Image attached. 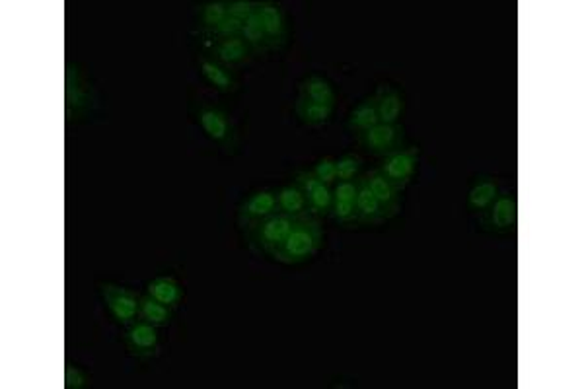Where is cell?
Listing matches in <instances>:
<instances>
[{
	"mask_svg": "<svg viewBox=\"0 0 584 389\" xmlns=\"http://www.w3.org/2000/svg\"><path fill=\"white\" fill-rule=\"evenodd\" d=\"M323 240H326V233H323L320 218L311 214L298 218L289 238L284 240L281 250L273 255V261L282 265L308 263L323 248Z\"/></svg>",
	"mask_w": 584,
	"mask_h": 389,
	"instance_id": "obj_1",
	"label": "cell"
},
{
	"mask_svg": "<svg viewBox=\"0 0 584 389\" xmlns=\"http://www.w3.org/2000/svg\"><path fill=\"white\" fill-rule=\"evenodd\" d=\"M98 109V90L72 59L64 62V121L67 125L84 121Z\"/></svg>",
	"mask_w": 584,
	"mask_h": 389,
	"instance_id": "obj_2",
	"label": "cell"
},
{
	"mask_svg": "<svg viewBox=\"0 0 584 389\" xmlns=\"http://www.w3.org/2000/svg\"><path fill=\"white\" fill-rule=\"evenodd\" d=\"M191 117L201 131L209 137L220 152L234 156L240 148L238 127L230 113L206 100H195L191 103Z\"/></svg>",
	"mask_w": 584,
	"mask_h": 389,
	"instance_id": "obj_3",
	"label": "cell"
},
{
	"mask_svg": "<svg viewBox=\"0 0 584 389\" xmlns=\"http://www.w3.org/2000/svg\"><path fill=\"white\" fill-rule=\"evenodd\" d=\"M296 220L298 218L281 214V213L273 214L244 233L245 245H248V250L254 255L273 259V255L281 250L284 240L289 238V233L292 232Z\"/></svg>",
	"mask_w": 584,
	"mask_h": 389,
	"instance_id": "obj_4",
	"label": "cell"
},
{
	"mask_svg": "<svg viewBox=\"0 0 584 389\" xmlns=\"http://www.w3.org/2000/svg\"><path fill=\"white\" fill-rule=\"evenodd\" d=\"M479 228L493 236H514L518 226V199L511 191H501L485 213L477 216Z\"/></svg>",
	"mask_w": 584,
	"mask_h": 389,
	"instance_id": "obj_5",
	"label": "cell"
},
{
	"mask_svg": "<svg viewBox=\"0 0 584 389\" xmlns=\"http://www.w3.org/2000/svg\"><path fill=\"white\" fill-rule=\"evenodd\" d=\"M357 142L360 148H365L376 158H386V156L407 147L406 127L401 123H378L357 137Z\"/></svg>",
	"mask_w": 584,
	"mask_h": 389,
	"instance_id": "obj_6",
	"label": "cell"
},
{
	"mask_svg": "<svg viewBox=\"0 0 584 389\" xmlns=\"http://www.w3.org/2000/svg\"><path fill=\"white\" fill-rule=\"evenodd\" d=\"M100 294L117 326L127 327L139 319L140 294H137L135 290L120 287V284L113 282H101Z\"/></svg>",
	"mask_w": 584,
	"mask_h": 389,
	"instance_id": "obj_7",
	"label": "cell"
},
{
	"mask_svg": "<svg viewBox=\"0 0 584 389\" xmlns=\"http://www.w3.org/2000/svg\"><path fill=\"white\" fill-rule=\"evenodd\" d=\"M123 345L129 356L147 365L160 355V335L158 327L150 326L145 319H137L125 327Z\"/></svg>",
	"mask_w": 584,
	"mask_h": 389,
	"instance_id": "obj_8",
	"label": "cell"
},
{
	"mask_svg": "<svg viewBox=\"0 0 584 389\" xmlns=\"http://www.w3.org/2000/svg\"><path fill=\"white\" fill-rule=\"evenodd\" d=\"M421 158L419 147H406L394 154L380 158V164L376 170H378L386 179L392 181V184L404 193L406 187L411 184V179L417 174V166Z\"/></svg>",
	"mask_w": 584,
	"mask_h": 389,
	"instance_id": "obj_9",
	"label": "cell"
},
{
	"mask_svg": "<svg viewBox=\"0 0 584 389\" xmlns=\"http://www.w3.org/2000/svg\"><path fill=\"white\" fill-rule=\"evenodd\" d=\"M277 191L273 189H257L244 197L238 206V228L242 233L252 230L262 220L277 214Z\"/></svg>",
	"mask_w": 584,
	"mask_h": 389,
	"instance_id": "obj_10",
	"label": "cell"
},
{
	"mask_svg": "<svg viewBox=\"0 0 584 389\" xmlns=\"http://www.w3.org/2000/svg\"><path fill=\"white\" fill-rule=\"evenodd\" d=\"M255 12L262 20L269 49L282 51L291 42V25L282 6L271 0H262V3H255Z\"/></svg>",
	"mask_w": 584,
	"mask_h": 389,
	"instance_id": "obj_11",
	"label": "cell"
},
{
	"mask_svg": "<svg viewBox=\"0 0 584 389\" xmlns=\"http://www.w3.org/2000/svg\"><path fill=\"white\" fill-rule=\"evenodd\" d=\"M292 179L302 187V191L306 194L310 214L320 218V220L330 216L333 189L326 184H321V181L308 170V167H298Z\"/></svg>",
	"mask_w": 584,
	"mask_h": 389,
	"instance_id": "obj_12",
	"label": "cell"
},
{
	"mask_svg": "<svg viewBox=\"0 0 584 389\" xmlns=\"http://www.w3.org/2000/svg\"><path fill=\"white\" fill-rule=\"evenodd\" d=\"M330 218L345 230H359L357 224V179L335 181Z\"/></svg>",
	"mask_w": 584,
	"mask_h": 389,
	"instance_id": "obj_13",
	"label": "cell"
},
{
	"mask_svg": "<svg viewBox=\"0 0 584 389\" xmlns=\"http://www.w3.org/2000/svg\"><path fill=\"white\" fill-rule=\"evenodd\" d=\"M206 55L213 57L220 64H225V67L234 74L248 67V64L255 59L242 37H232V39H223V42L206 43Z\"/></svg>",
	"mask_w": 584,
	"mask_h": 389,
	"instance_id": "obj_14",
	"label": "cell"
},
{
	"mask_svg": "<svg viewBox=\"0 0 584 389\" xmlns=\"http://www.w3.org/2000/svg\"><path fill=\"white\" fill-rule=\"evenodd\" d=\"M365 179L376 201L380 203L386 218H396L401 213V204H404V193H401L392 181L386 179L376 167L365 174Z\"/></svg>",
	"mask_w": 584,
	"mask_h": 389,
	"instance_id": "obj_15",
	"label": "cell"
},
{
	"mask_svg": "<svg viewBox=\"0 0 584 389\" xmlns=\"http://www.w3.org/2000/svg\"><path fill=\"white\" fill-rule=\"evenodd\" d=\"M386 214L380 203L372 194L365 176L357 179V224L359 230L365 228H378L386 223Z\"/></svg>",
	"mask_w": 584,
	"mask_h": 389,
	"instance_id": "obj_16",
	"label": "cell"
},
{
	"mask_svg": "<svg viewBox=\"0 0 584 389\" xmlns=\"http://www.w3.org/2000/svg\"><path fill=\"white\" fill-rule=\"evenodd\" d=\"M374 98L380 123H401V117L406 113V96L397 86L382 82L376 88Z\"/></svg>",
	"mask_w": 584,
	"mask_h": 389,
	"instance_id": "obj_17",
	"label": "cell"
},
{
	"mask_svg": "<svg viewBox=\"0 0 584 389\" xmlns=\"http://www.w3.org/2000/svg\"><path fill=\"white\" fill-rule=\"evenodd\" d=\"M197 64H199V71H201L205 81L209 82L215 90H218L220 94H236L238 92V88H240L238 78L232 71H228L225 64H220L218 61H215L206 53L197 55Z\"/></svg>",
	"mask_w": 584,
	"mask_h": 389,
	"instance_id": "obj_18",
	"label": "cell"
},
{
	"mask_svg": "<svg viewBox=\"0 0 584 389\" xmlns=\"http://www.w3.org/2000/svg\"><path fill=\"white\" fill-rule=\"evenodd\" d=\"M499 193H501V187L497 177L477 176L474 179L470 191H467V199H465L467 209H470L475 216H479L489 209L493 201L499 197Z\"/></svg>",
	"mask_w": 584,
	"mask_h": 389,
	"instance_id": "obj_19",
	"label": "cell"
},
{
	"mask_svg": "<svg viewBox=\"0 0 584 389\" xmlns=\"http://www.w3.org/2000/svg\"><path fill=\"white\" fill-rule=\"evenodd\" d=\"M378 123H380L378 108H376V98L372 94V96H367L362 101H359L357 106L350 109L349 119H347V128H349V133L357 138Z\"/></svg>",
	"mask_w": 584,
	"mask_h": 389,
	"instance_id": "obj_20",
	"label": "cell"
},
{
	"mask_svg": "<svg viewBox=\"0 0 584 389\" xmlns=\"http://www.w3.org/2000/svg\"><path fill=\"white\" fill-rule=\"evenodd\" d=\"M277 209L281 214H287L292 218H302L310 214L306 194L294 179L277 189Z\"/></svg>",
	"mask_w": 584,
	"mask_h": 389,
	"instance_id": "obj_21",
	"label": "cell"
},
{
	"mask_svg": "<svg viewBox=\"0 0 584 389\" xmlns=\"http://www.w3.org/2000/svg\"><path fill=\"white\" fill-rule=\"evenodd\" d=\"M145 292L148 296H152L154 300H158L160 304L172 308V309H177L181 306V302H184V289H181V284L172 275L154 277L147 284Z\"/></svg>",
	"mask_w": 584,
	"mask_h": 389,
	"instance_id": "obj_22",
	"label": "cell"
},
{
	"mask_svg": "<svg viewBox=\"0 0 584 389\" xmlns=\"http://www.w3.org/2000/svg\"><path fill=\"white\" fill-rule=\"evenodd\" d=\"M294 115L298 117V121L306 127L311 128H320L323 125H328L333 117V108L326 106V103H318L306 98L298 96L294 101Z\"/></svg>",
	"mask_w": 584,
	"mask_h": 389,
	"instance_id": "obj_23",
	"label": "cell"
},
{
	"mask_svg": "<svg viewBox=\"0 0 584 389\" xmlns=\"http://www.w3.org/2000/svg\"><path fill=\"white\" fill-rule=\"evenodd\" d=\"M298 96L318 103H326V106H331V108H335V101H337V94L331 82L320 74H311V76H306L304 81H301V84H298Z\"/></svg>",
	"mask_w": 584,
	"mask_h": 389,
	"instance_id": "obj_24",
	"label": "cell"
},
{
	"mask_svg": "<svg viewBox=\"0 0 584 389\" xmlns=\"http://www.w3.org/2000/svg\"><path fill=\"white\" fill-rule=\"evenodd\" d=\"M172 308H168L164 304H160L158 300H154L152 296H148L147 292L140 294V306H139V319H145L147 323L154 327H170L176 316H174Z\"/></svg>",
	"mask_w": 584,
	"mask_h": 389,
	"instance_id": "obj_25",
	"label": "cell"
},
{
	"mask_svg": "<svg viewBox=\"0 0 584 389\" xmlns=\"http://www.w3.org/2000/svg\"><path fill=\"white\" fill-rule=\"evenodd\" d=\"M195 16H197V30L195 32L201 37H206L228 16L226 0H211V3L199 5L195 8Z\"/></svg>",
	"mask_w": 584,
	"mask_h": 389,
	"instance_id": "obj_26",
	"label": "cell"
},
{
	"mask_svg": "<svg viewBox=\"0 0 584 389\" xmlns=\"http://www.w3.org/2000/svg\"><path fill=\"white\" fill-rule=\"evenodd\" d=\"M240 37L244 39L245 45L250 47L254 57H267L271 53L267 37L263 32V25H262V20H259V16H257V12H254V14L244 22Z\"/></svg>",
	"mask_w": 584,
	"mask_h": 389,
	"instance_id": "obj_27",
	"label": "cell"
},
{
	"mask_svg": "<svg viewBox=\"0 0 584 389\" xmlns=\"http://www.w3.org/2000/svg\"><path fill=\"white\" fill-rule=\"evenodd\" d=\"M362 158L355 152H347L340 158L335 160V174H337V181H355L360 177V170H362Z\"/></svg>",
	"mask_w": 584,
	"mask_h": 389,
	"instance_id": "obj_28",
	"label": "cell"
},
{
	"mask_svg": "<svg viewBox=\"0 0 584 389\" xmlns=\"http://www.w3.org/2000/svg\"><path fill=\"white\" fill-rule=\"evenodd\" d=\"M242 25L244 22L240 20H234L230 16H226L223 22H220L216 28L206 35L205 39H209L206 43H215V42H223V39H232V37H240L242 33Z\"/></svg>",
	"mask_w": 584,
	"mask_h": 389,
	"instance_id": "obj_29",
	"label": "cell"
},
{
	"mask_svg": "<svg viewBox=\"0 0 584 389\" xmlns=\"http://www.w3.org/2000/svg\"><path fill=\"white\" fill-rule=\"evenodd\" d=\"M310 172L314 174L321 181V184H326L330 187L335 185V181H337L335 158H331V156H323V158H320L314 166L310 167Z\"/></svg>",
	"mask_w": 584,
	"mask_h": 389,
	"instance_id": "obj_30",
	"label": "cell"
},
{
	"mask_svg": "<svg viewBox=\"0 0 584 389\" xmlns=\"http://www.w3.org/2000/svg\"><path fill=\"white\" fill-rule=\"evenodd\" d=\"M226 12L230 18L245 22L255 12V3L252 0H226Z\"/></svg>",
	"mask_w": 584,
	"mask_h": 389,
	"instance_id": "obj_31",
	"label": "cell"
},
{
	"mask_svg": "<svg viewBox=\"0 0 584 389\" xmlns=\"http://www.w3.org/2000/svg\"><path fill=\"white\" fill-rule=\"evenodd\" d=\"M88 385V378H86V374L71 365V362H67V365H64V387L67 389H84Z\"/></svg>",
	"mask_w": 584,
	"mask_h": 389,
	"instance_id": "obj_32",
	"label": "cell"
}]
</instances>
